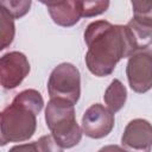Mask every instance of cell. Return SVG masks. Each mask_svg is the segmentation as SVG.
<instances>
[{
  "label": "cell",
  "mask_w": 152,
  "mask_h": 152,
  "mask_svg": "<svg viewBox=\"0 0 152 152\" xmlns=\"http://www.w3.org/2000/svg\"><path fill=\"white\" fill-rule=\"evenodd\" d=\"M84 42L88 46L84 57L87 68L97 77L110 75L120 59L137 52L127 26L107 20L90 23L84 31Z\"/></svg>",
  "instance_id": "cell-1"
},
{
  "label": "cell",
  "mask_w": 152,
  "mask_h": 152,
  "mask_svg": "<svg viewBox=\"0 0 152 152\" xmlns=\"http://www.w3.org/2000/svg\"><path fill=\"white\" fill-rule=\"evenodd\" d=\"M45 121L63 148H71L81 141L83 131L76 121L75 104L59 99H50L45 108Z\"/></svg>",
  "instance_id": "cell-2"
},
{
  "label": "cell",
  "mask_w": 152,
  "mask_h": 152,
  "mask_svg": "<svg viewBox=\"0 0 152 152\" xmlns=\"http://www.w3.org/2000/svg\"><path fill=\"white\" fill-rule=\"evenodd\" d=\"M0 116V142L2 146L7 142L26 141L36 132L37 115L13 102L1 112Z\"/></svg>",
  "instance_id": "cell-3"
},
{
  "label": "cell",
  "mask_w": 152,
  "mask_h": 152,
  "mask_svg": "<svg viewBox=\"0 0 152 152\" xmlns=\"http://www.w3.org/2000/svg\"><path fill=\"white\" fill-rule=\"evenodd\" d=\"M50 99H59L76 104L81 95V75L71 63L58 64L50 74L48 81Z\"/></svg>",
  "instance_id": "cell-4"
},
{
  "label": "cell",
  "mask_w": 152,
  "mask_h": 152,
  "mask_svg": "<svg viewBox=\"0 0 152 152\" xmlns=\"http://www.w3.org/2000/svg\"><path fill=\"white\" fill-rule=\"evenodd\" d=\"M126 75L131 89L144 94L152 88V51L139 50L134 52L127 62Z\"/></svg>",
  "instance_id": "cell-5"
},
{
  "label": "cell",
  "mask_w": 152,
  "mask_h": 152,
  "mask_svg": "<svg viewBox=\"0 0 152 152\" xmlns=\"http://www.w3.org/2000/svg\"><path fill=\"white\" fill-rule=\"evenodd\" d=\"M27 57L19 51H11L0 58V82L5 89L17 88L28 75Z\"/></svg>",
  "instance_id": "cell-6"
},
{
  "label": "cell",
  "mask_w": 152,
  "mask_h": 152,
  "mask_svg": "<svg viewBox=\"0 0 152 152\" xmlns=\"http://www.w3.org/2000/svg\"><path fill=\"white\" fill-rule=\"evenodd\" d=\"M114 122V114L107 107L94 103L82 116V131L91 139H101L112 132Z\"/></svg>",
  "instance_id": "cell-7"
},
{
  "label": "cell",
  "mask_w": 152,
  "mask_h": 152,
  "mask_svg": "<svg viewBox=\"0 0 152 152\" xmlns=\"http://www.w3.org/2000/svg\"><path fill=\"white\" fill-rule=\"evenodd\" d=\"M121 145L128 152H151L152 124L140 118L131 120L122 133Z\"/></svg>",
  "instance_id": "cell-8"
},
{
  "label": "cell",
  "mask_w": 152,
  "mask_h": 152,
  "mask_svg": "<svg viewBox=\"0 0 152 152\" xmlns=\"http://www.w3.org/2000/svg\"><path fill=\"white\" fill-rule=\"evenodd\" d=\"M55 24L70 27L80 21L81 5L80 1H59V2H43Z\"/></svg>",
  "instance_id": "cell-9"
},
{
  "label": "cell",
  "mask_w": 152,
  "mask_h": 152,
  "mask_svg": "<svg viewBox=\"0 0 152 152\" xmlns=\"http://www.w3.org/2000/svg\"><path fill=\"white\" fill-rule=\"evenodd\" d=\"M135 51L146 50L152 44V26L132 18L126 25Z\"/></svg>",
  "instance_id": "cell-10"
},
{
  "label": "cell",
  "mask_w": 152,
  "mask_h": 152,
  "mask_svg": "<svg viewBox=\"0 0 152 152\" xmlns=\"http://www.w3.org/2000/svg\"><path fill=\"white\" fill-rule=\"evenodd\" d=\"M103 100H104L107 108L113 114L119 112L125 106L126 100H127V89L120 80L115 78L110 82V84L104 91Z\"/></svg>",
  "instance_id": "cell-11"
},
{
  "label": "cell",
  "mask_w": 152,
  "mask_h": 152,
  "mask_svg": "<svg viewBox=\"0 0 152 152\" xmlns=\"http://www.w3.org/2000/svg\"><path fill=\"white\" fill-rule=\"evenodd\" d=\"M12 102L27 110L33 112L36 115L40 113L44 106V99L42 94L36 89H26L20 91L15 95Z\"/></svg>",
  "instance_id": "cell-12"
},
{
  "label": "cell",
  "mask_w": 152,
  "mask_h": 152,
  "mask_svg": "<svg viewBox=\"0 0 152 152\" xmlns=\"http://www.w3.org/2000/svg\"><path fill=\"white\" fill-rule=\"evenodd\" d=\"M14 34H15L14 19L2 7H0V38H1L0 50H4L12 44Z\"/></svg>",
  "instance_id": "cell-13"
},
{
  "label": "cell",
  "mask_w": 152,
  "mask_h": 152,
  "mask_svg": "<svg viewBox=\"0 0 152 152\" xmlns=\"http://www.w3.org/2000/svg\"><path fill=\"white\" fill-rule=\"evenodd\" d=\"M31 4V0H4L0 2V7H2L13 19H19L30 11Z\"/></svg>",
  "instance_id": "cell-14"
},
{
  "label": "cell",
  "mask_w": 152,
  "mask_h": 152,
  "mask_svg": "<svg viewBox=\"0 0 152 152\" xmlns=\"http://www.w3.org/2000/svg\"><path fill=\"white\" fill-rule=\"evenodd\" d=\"M133 18L152 26V1H132Z\"/></svg>",
  "instance_id": "cell-15"
},
{
  "label": "cell",
  "mask_w": 152,
  "mask_h": 152,
  "mask_svg": "<svg viewBox=\"0 0 152 152\" xmlns=\"http://www.w3.org/2000/svg\"><path fill=\"white\" fill-rule=\"evenodd\" d=\"M81 14L84 18L95 17L106 12L110 5L109 1H80Z\"/></svg>",
  "instance_id": "cell-16"
},
{
  "label": "cell",
  "mask_w": 152,
  "mask_h": 152,
  "mask_svg": "<svg viewBox=\"0 0 152 152\" xmlns=\"http://www.w3.org/2000/svg\"><path fill=\"white\" fill-rule=\"evenodd\" d=\"M38 152H63V147L57 142L52 134H46L40 137L36 141Z\"/></svg>",
  "instance_id": "cell-17"
},
{
  "label": "cell",
  "mask_w": 152,
  "mask_h": 152,
  "mask_svg": "<svg viewBox=\"0 0 152 152\" xmlns=\"http://www.w3.org/2000/svg\"><path fill=\"white\" fill-rule=\"evenodd\" d=\"M8 152H38L36 141L34 142H27V144H20L15 145L10 148Z\"/></svg>",
  "instance_id": "cell-18"
},
{
  "label": "cell",
  "mask_w": 152,
  "mask_h": 152,
  "mask_svg": "<svg viewBox=\"0 0 152 152\" xmlns=\"http://www.w3.org/2000/svg\"><path fill=\"white\" fill-rule=\"evenodd\" d=\"M97 152H128V151L119 145H106L101 147Z\"/></svg>",
  "instance_id": "cell-19"
}]
</instances>
